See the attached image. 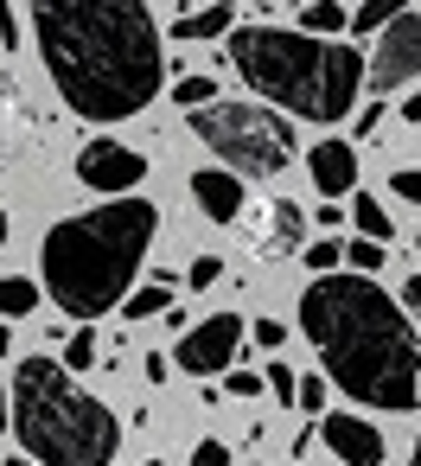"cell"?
Listing matches in <instances>:
<instances>
[{
    "mask_svg": "<svg viewBox=\"0 0 421 466\" xmlns=\"http://www.w3.org/2000/svg\"><path fill=\"white\" fill-rule=\"evenodd\" d=\"M319 441L345 460V466H383V434H376V421H364V415H345V409H326V421H319Z\"/></svg>",
    "mask_w": 421,
    "mask_h": 466,
    "instance_id": "cell-12",
    "label": "cell"
},
{
    "mask_svg": "<svg viewBox=\"0 0 421 466\" xmlns=\"http://www.w3.org/2000/svg\"><path fill=\"white\" fill-rule=\"evenodd\" d=\"M249 339H256L262 351H281V345H287V326H281V319H256V326H249Z\"/></svg>",
    "mask_w": 421,
    "mask_h": 466,
    "instance_id": "cell-28",
    "label": "cell"
},
{
    "mask_svg": "<svg viewBox=\"0 0 421 466\" xmlns=\"http://www.w3.org/2000/svg\"><path fill=\"white\" fill-rule=\"evenodd\" d=\"M185 466H236V460H230V447H224V441H198Z\"/></svg>",
    "mask_w": 421,
    "mask_h": 466,
    "instance_id": "cell-30",
    "label": "cell"
},
{
    "mask_svg": "<svg viewBox=\"0 0 421 466\" xmlns=\"http://www.w3.org/2000/svg\"><path fill=\"white\" fill-rule=\"evenodd\" d=\"M185 186H192V198H198V211H205L211 224H243V218H249V192H243L236 173H224V167H198Z\"/></svg>",
    "mask_w": 421,
    "mask_h": 466,
    "instance_id": "cell-13",
    "label": "cell"
},
{
    "mask_svg": "<svg viewBox=\"0 0 421 466\" xmlns=\"http://www.w3.org/2000/svg\"><path fill=\"white\" fill-rule=\"evenodd\" d=\"M77 179L90 192H109V198H135V186L147 179V154H135L128 141H84L77 154Z\"/></svg>",
    "mask_w": 421,
    "mask_h": 466,
    "instance_id": "cell-9",
    "label": "cell"
},
{
    "mask_svg": "<svg viewBox=\"0 0 421 466\" xmlns=\"http://www.w3.org/2000/svg\"><path fill=\"white\" fill-rule=\"evenodd\" d=\"M243 339H249V326L236 319V313H211V319H198L185 339H179V364H185V377H230L236 370V351H243Z\"/></svg>",
    "mask_w": 421,
    "mask_h": 466,
    "instance_id": "cell-7",
    "label": "cell"
},
{
    "mask_svg": "<svg viewBox=\"0 0 421 466\" xmlns=\"http://www.w3.org/2000/svg\"><path fill=\"white\" fill-rule=\"evenodd\" d=\"M300 415L326 421V377H300Z\"/></svg>",
    "mask_w": 421,
    "mask_h": 466,
    "instance_id": "cell-27",
    "label": "cell"
},
{
    "mask_svg": "<svg viewBox=\"0 0 421 466\" xmlns=\"http://www.w3.org/2000/svg\"><path fill=\"white\" fill-rule=\"evenodd\" d=\"M224 58L236 65V77L281 109L287 122H319L338 128L357 103H364V77H370V52L345 46V39H306L294 26H268L249 20L224 39Z\"/></svg>",
    "mask_w": 421,
    "mask_h": 466,
    "instance_id": "cell-4",
    "label": "cell"
},
{
    "mask_svg": "<svg viewBox=\"0 0 421 466\" xmlns=\"http://www.w3.org/2000/svg\"><path fill=\"white\" fill-rule=\"evenodd\" d=\"M154 237H160V205H147L141 192L109 198V205L77 211V218H58L45 230V249H39L52 307L71 313L77 326H96L109 307H128Z\"/></svg>",
    "mask_w": 421,
    "mask_h": 466,
    "instance_id": "cell-3",
    "label": "cell"
},
{
    "mask_svg": "<svg viewBox=\"0 0 421 466\" xmlns=\"http://www.w3.org/2000/svg\"><path fill=\"white\" fill-rule=\"evenodd\" d=\"M402 307H408V319H421V275H408V288H402Z\"/></svg>",
    "mask_w": 421,
    "mask_h": 466,
    "instance_id": "cell-34",
    "label": "cell"
},
{
    "mask_svg": "<svg viewBox=\"0 0 421 466\" xmlns=\"http://www.w3.org/2000/svg\"><path fill=\"white\" fill-rule=\"evenodd\" d=\"M39 307V288L26 275H0V319H26Z\"/></svg>",
    "mask_w": 421,
    "mask_h": 466,
    "instance_id": "cell-19",
    "label": "cell"
},
{
    "mask_svg": "<svg viewBox=\"0 0 421 466\" xmlns=\"http://www.w3.org/2000/svg\"><path fill=\"white\" fill-rule=\"evenodd\" d=\"M224 390H230V396H262L268 383H262V370H230V377H224Z\"/></svg>",
    "mask_w": 421,
    "mask_h": 466,
    "instance_id": "cell-31",
    "label": "cell"
},
{
    "mask_svg": "<svg viewBox=\"0 0 421 466\" xmlns=\"http://www.w3.org/2000/svg\"><path fill=\"white\" fill-rule=\"evenodd\" d=\"M0 52H20V14L0 0Z\"/></svg>",
    "mask_w": 421,
    "mask_h": 466,
    "instance_id": "cell-32",
    "label": "cell"
},
{
    "mask_svg": "<svg viewBox=\"0 0 421 466\" xmlns=\"http://www.w3.org/2000/svg\"><path fill=\"white\" fill-rule=\"evenodd\" d=\"M306 173L319 186V198H357V141L345 135H326L319 147H306Z\"/></svg>",
    "mask_w": 421,
    "mask_h": 466,
    "instance_id": "cell-11",
    "label": "cell"
},
{
    "mask_svg": "<svg viewBox=\"0 0 421 466\" xmlns=\"http://www.w3.org/2000/svg\"><path fill=\"white\" fill-rule=\"evenodd\" d=\"M33 141V116H26V96L14 77H0V173L20 160V147Z\"/></svg>",
    "mask_w": 421,
    "mask_h": 466,
    "instance_id": "cell-14",
    "label": "cell"
},
{
    "mask_svg": "<svg viewBox=\"0 0 421 466\" xmlns=\"http://www.w3.org/2000/svg\"><path fill=\"white\" fill-rule=\"evenodd\" d=\"M345 262H351V268H357V275L370 281V275H376V268L389 262V249H383V243H364V237H351V243H345Z\"/></svg>",
    "mask_w": 421,
    "mask_h": 466,
    "instance_id": "cell-24",
    "label": "cell"
},
{
    "mask_svg": "<svg viewBox=\"0 0 421 466\" xmlns=\"http://www.w3.org/2000/svg\"><path fill=\"white\" fill-rule=\"evenodd\" d=\"M236 33V7L230 0H217V7H179V20H173V39H230Z\"/></svg>",
    "mask_w": 421,
    "mask_h": 466,
    "instance_id": "cell-15",
    "label": "cell"
},
{
    "mask_svg": "<svg viewBox=\"0 0 421 466\" xmlns=\"http://www.w3.org/2000/svg\"><path fill=\"white\" fill-rule=\"evenodd\" d=\"M7 466H33V460H7Z\"/></svg>",
    "mask_w": 421,
    "mask_h": 466,
    "instance_id": "cell-41",
    "label": "cell"
},
{
    "mask_svg": "<svg viewBox=\"0 0 421 466\" xmlns=\"http://www.w3.org/2000/svg\"><path fill=\"white\" fill-rule=\"evenodd\" d=\"M7 396H14V434L33 466H109L122 453L115 409L77 390L58 358H20Z\"/></svg>",
    "mask_w": 421,
    "mask_h": 466,
    "instance_id": "cell-5",
    "label": "cell"
},
{
    "mask_svg": "<svg viewBox=\"0 0 421 466\" xmlns=\"http://www.w3.org/2000/svg\"><path fill=\"white\" fill-rule=\"evenodd\" d=\"M0 243H7V205H0Z\"/></svg>",
    "mask_w": 421,
    "mask_h": 466,
    "instance_id": "cell-40",
    "label": "cell"
},
{
    "mask_svg": "<svg viewBox=\"0 0 421 466\" xmlns=\"http://www.w3.org/2000/svg\"><path fill=\"white\" fill-rule=\"evenodd\" d=\"M96 351H103L96 326H77V332L65 339V358H58V364H65V370H90V364H96Z\"/></svg>",
    "mask_w": 421,
    "mask_h": 466,
    "instance_id": "cell-22",
    "label": "cell"
},
{
    "mask_svg": "<svg viewBox=\"0 0 421 466\" xmlns=\"http://www.w3.org/2000/svg\"><path fill=\"white\" fill-rule=\"evenodd\" d=\"M173 103L198 116V109H211V103H224V96H217V77H179V84H173Z\"/></svg>",
    "mask_w": 421,
    "mask_h": 466,
    "instance_id": "cell-20",
    "label": "cell"
},
{
    "mask_svg": "<svg viewBox=\"0 0 421 466\" xmlns=\"http://www.w3.org/2000/svg\"><path fill=\"white\" fill-rule=\"evenodd\" d=\"M351 224H357V237H364V243H383V249H389V237H396L389 205H383V198H370V192H357V198H351Z\"/></svg>",
    "mask_w": 421,
    "mask_h": 466,
    "instance_id": "cell-18",
    "label": "cell"
},
{
    "mask_svg": "<svg viewBox=\"0 0 421 466\" xmlns=\"http://www.w3.org/2000/svg\"><path fill=\"white\" fill-rule=\"evenodd\" d=\"M173 377V358L166 351H147V383H166Z\"/></svg>",
    "mask_w": 421,
    "mask_h": 466,
    "instance_id": "cell-33",
    "label": "cell"
},
{
    "mask_svg": "<svg viewBox=\"0 0 421 466\" xmlns=\"http://www.w3.org/2000/svg\"><path fill=\"white\" fill-rule=\"evenodd\" d=\"M217 281H224V262H217V256H192L185 288H192V294H205V288H217Z\"/></svg>",
    "mask_w": 421,
    "mask_h": 466,
    "instance_id": "cell-26",
    "label": "cell"
},
{
    "mask_svg": "<svg viewBox=\"0 0 421 466\" xmlns=\"http://www.w3.org/2000/svg\"><path fill=\"white\" fill-rule=\"evenodd\" d=\"M243 230H249V243H256V256H262V262H281V256H294V249H300L306 218H300V205H294V198H275V205H249Z\"/></svg>",
    "mask_w": 421,
    "mask_h": 466,
    "instance_id": "cell-10",
    "label": "cell"
},
{
    "mask_svg": "<svg viewBox=\"0 0 421 466\" xmlns=\"http://www.w3.org/2000/svg\"><path fill=\"white\" fill-rule=\"evenodd\" d=\"M294 33H306V39H345L351 33V7H345V0H306Z\"/></svg>",
    "mask_w": 421,
    "mask_h": 466,
    "instance_id": "cell-16",
    "label": "cell"
},
{
    "mask_svg": "<svg viewBox=\"0 0 421 466\" xmlns=\"http://www.w3.org/2000/svg\"><path fill=\"white\" fill-rule=\"evenodd\" d=\"M192 135H198V141L217 154V167L236 173V179H275V173H287V160L300 154L294 122H287L281 109H268V103H211V109L192 116Z\"/></svg>",
    "mask_w": 421,
    "mask_h": 466,
    "instance_id": "cell-6",
    "label": "cell"
},
{
    "mask_svg": "<svg viewBox=\"0 0 421 466\" xmlns=\"http://www.w3.org/2000/svg\"><path fill=\"white\" fill-rule=\"evenodd\" d=\"M402 14H408L402 0H364V7H351V39H370V46H376Z\"/></svg>",
    "mask_w": 421,
    "mask_h": 466,
    "instance_id": "cell-17",
    "label": "cell"
},
{
    "mask_svg": "<svg viewBox=\"0 0 421 466\" xmlns=\"http://www.w3.org/2000/svg\"><path fill=\"white\" fill-rule=\"evenodd\" d=\"M376 122H383V103H364V109H357V135H370Z\"/></svg>",
    "mask_w": 421,
    "mask_h": 466,
    "instance_id": "cell-35",
    "label": "cell"
},
{
    "mask_svg": "<svg viewBox=\"0 0 421 466\" xmlns=\"http://www.w3.org/2000/svg\"><path fill=\"white\" fill-rule=\"evenodd\" d=\"M402 122H421V84L408 90V103H402Z\"/></svg>",
    "mask_w": 421,
    "mask_h": 466,
    "instance_id": "cell-36",
    "label": "cell"
},
{
    "mask_svg": "<svg viewBox=\"0 0 421 466\" xmlns=\"http://www.w3.org/2000/svg\"><path fill=\"white\" fill-rule=\"evenodd\" d=\"M7 351H14V332H7V326H0V364H7Z\"/></svg>",
    "mask_w": 421,
    "mask_h": 466,
    "instance_id": "cell-38",
    "label": "cell"
},
{
    "mask_svg": "<svg viewBox=\"0 0 421 466\" xmlns=\"http://www.w3.org/2000/svg\"><path fill=\"white\" fill-rule=\"evenodd\" d=\"M408 466H421V434H415V447H408Z\"/></svg>",
    "mask_w": 421,
    "mask_h": 466,
    "instance_id": "cell-39",
    "label": "cell"
},
{
    "mask_svg": "<svg viewBox=\"0 0 421 466\" xmlns=\"http://www.w3.org/2000/svg\"><path fill=\"white\" fill-rule=\"evenodd\" d=\"M141 466H160V460H141Z\"/></svg>",
    "mask_w": 421,
    "mask_h": 466,
    "instance_id": "cell-42",
    "label": "cell"
},
{
    "mask_svg": "<svg viewBox=\"0 0 421 466\" xmlns=\"http://www.w3.org/2000/svg\"><path fill=\"white\" fill-rule=\"evenodd\" d=\"M262 383L281 396V402H300V377L287 370V358H268V370H262Z\"/></svg>",
    "mask_w": 421,
    "mask_h": 466,
    "instance_id": "cell-25",
    "label": "cell"
},
{
    "mask_svg": "<svg viewBox=\"0 0 421 466\" xmlns=\"http://www.w3.org/2000/svg\"><path fill=\"white\" fill-rule=\"evenodd\" d=\"M300 332L313 339L326 383L364 409H421V339L402 300L364 275H319L300 288Z\"/></svg>",
    "mask_w": 421,
    "mask_h": 466,
    "instance_id": "cell-2",
    "label": "cell"
},
{
    "mask_svg": "<svg viewBox=\"0 0 421 466\" xmlns=\"http://www.w3.org/2000/svg\"><path fill=\"white\" fill-rule=\"evenodd\" d=\"M128 319H154V313H173V288H160V281H147V288H135L128 294V307H122Z\"/></svg>",
    "mask_w": 421,
    "mask_h": 466,
    "instance_id": "cell-21",
    "label": "cell"
},
{
    "mask_svg": "<svg viewBox=\"0 0 421 466\" xmlns=\"http://www.w3.org/2000/svg\"><path fill=\"white\" fill-rule=\"evenodd\" d=\"M7 428H14V396L0 390V434H7Z\"/></svg>",
    "mask_w": 421,
    "mask_h": 466,
    "instance_id": "cell-37",
    "label": "cell"
},
{
    "mask_svg": "<svg viewBox=\"0 0 421 466\" xmlns=\"http://www.w3.org/2000/svg\"><path fill=\"white\" fill-rule=\"evenodd\" d=\"M33 39L58 103L84 122H128L166 90L160 20L141 0H45Z\"/></svg>",
    "mask_w": 421,
    "mask_h": 466,
    "instance_id": "cell-1",
    "label": "cell"
},
{
    "mask_svg": "<svg viewBox=\"0 0 421 466\" xmlns=\"http://www.w3.org/2000/svg\"><path fill=\"white\" fill-rule=\"evenodd\" d=\"M389 192H396V198H408V205H421V167H402V173H389Z\"/></svg>",
    "mask_w": 421,
    "mask_h": 466,
    "instance_id": "cell-29",
    "label": "cell"
},
{
    "mask_svg": "<svg viewBox=\"0 0 421 466\" xmlns=\"http://www.w3.org/2000/svg\"><path fill=\"white\" fill-rule=\"evenodd\" d=\"M300 262L313 268V281H319V275H338V262H345V243H338V237H319V243H313Z\"/></svg>",
    "mask_w": 421,
    "mask_h": 466,
    "instance_id": "cell-23",
    "label": "cell"
},
{
    "mask_svg": "<svg viewBox=\"0 0 421 466\" xmlns=\"http://www.w3.org/2000/svg\"><path fill=\"white\" fill-rule=\"evenodd\" d=\"M364 84H370L376 96L421 84V14H402V20L370 46V77H364Z\"/></svg>",
    "mask_w": 421,
    "mask_h": 466,
    "instance_id": "cell-8",
    "label": "cell"
}]
</instances>
